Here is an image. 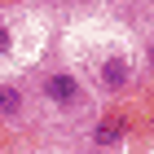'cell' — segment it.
<instances>
[{"label": "cell", "mask_w": 154, "mask_h": 154, "mask_svg": "<svg viewBox=\"0 0 154 154\" xmlns=\"http://www.w3.org/2000/svg\"><path fill=\"white\" fill-rule=\"evenodd\" d=\"M119 141V123L106 119V123H97V145H115Z\"/></svg>", "instance_id": "277c9868"}, {"label": "cell", "mask_w": 154, "mask_h": 154, "mask_svg": "<svg viewBox=\"0 0 154 154\" xmlns=\"http://www.w3.org/2000/svg\"><path fill=\"white\" fill-rule=\"evenodd\" d=\"M123 84H128V62H123V57H106V62H101V88L119 93Z\"/></svg>", "instance_id": "7a4b0ae2"}, {"label": "cell", "mask_w": 154, "mask_h": 154, "mask_svg": "<svg viewBox=\"0 0 154 154\" xmlns=\"http://www.w3.org/2000/svg\"><path fill=\"white\" fill-rule=\"evenodd\" d=\"M145 57H150V66H154V44H150V53H145Z\"/></svg>", "instance_id": "8992f818"}, {"label": "cell", "mask_w": 154, "mask_h": 154, "mask_svg": "<svg viewBox=\"0 0 154 154\" xmlns=\"http://www.w3.org/2000/svg\"><path fill=\"white\" fill-rule=\"evenodd\" d=\"M22 115V88L0 84V119H18Z\"/></svg>", "instance_id": "3957f363"}, {"label": "cell", "mask_w": 154, "mask_h": 154, "mask_svg": "<svg viewBox=\"0 0 154 154\" xmlns=\"http://www.w3.org/2000/svg\"><path fill=\"white\" fill-rule=\"evenodd\" d=\"M9 48H13V35H9V26L0 22V57H5V53H9Z\"/></svg>", "instance_id": "5b68a950"}, {"label": "cell", "mask_w": 154, "mask_h": 154, "mask_svg": "<svg viewBox=\"0 0 154 154\" xmlns=\"http://www.w3.org/2000/svg\"><path fill=\"white\" fill-rule=\"evenodd\" d=\"M79 79L75 75H66V71H53V75H44V97L53 101V106H62V110H71V106H79Z\"/></svg>", "instance_id": "6da1fadb"}]
</instances>
